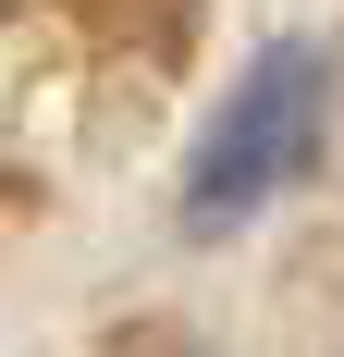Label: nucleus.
I'll use <instances>...</instances> for the list:
<instances>
[{
  "label": "nucleus",
  "mask_w": 344,
  "mask_h": 357,
  "mask_svg": "<svg viewBox=\"0 0 344 357\" xmlns=\"http://www.w3.org/2000/svg\"><path fill=\"white\" fill-rule=\"evenodd\" d=\"M320 136H332V62H320L308 37H271L258 62H246L234 111L197 136V173H185V234H234L283 197V185H308Z\"/></svg>",
  "instance_id": "1"
}]
</instances>
